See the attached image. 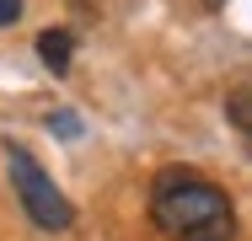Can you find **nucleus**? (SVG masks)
Listing matches in <instances>:
<instances>
[{
    "label": "nucleus",
    "mask_w": 252,
    "mask_h": 241,
    "mask_svg": "<svg viewBox=\"0 0 252 241\" xmlns=\"http://www.w3.org/2000/svg\"><path fill=\"white\" fill-rule=\"evenodd\" d=\"M5 166H11V188L22 198V209H27V220L38 225V231H70V220H75V209H70V198L49 182V172L22 150V145H5Z\"/></svg>",
    "instance_id": "f03ea898"
},
{
    "label": "nucleus",
    "mask_w": 252,
    "mask_h": 241,
    "mask_svg": "<svg viewBox=\"0 0 252 241\" xmlns=\"http://www.w3.org/2000/svg\"><path fill=\"white\" fill-rule=\"evenodd\" d=\"M16 16H22V0H0V27H11Z\"/></svg>",
    "instance_id": "423d86ee"
},
{
    "label": "nucleus",
    "mask_w": 252,
    "mask_h": 241,
    "mask_svg": "<svg viewBox=\"0 0 252 241\" xmlns=\"http://www.w3.org/2000/svg\"><path fill=\"white\" fill-rule=\"evenodd\" d=\"M204 5H209V11H225V0H204Z\"/></svg>",
    "instance_id": "0eeeda50"
},
{
    "label": "nucleus",
    "mask_w": 252,
    "mask_h": 241,
    "mask_svg": "<svg viewBox=\"0 0 252 241\" xmlns=\"http://www.w3.org/2000/svg\"><path fill=\"white\" fill-rule=\"evenodd\" d=\"M151 220L172 241H236L231 193L188 166H166L151 182Z\"/></svg>",
    "instance_id": "f257e3e1"
},
{
    "label": "nucleus",
    "mask_w": 252,
    "mask_h": 241,
    "mask_svg": "<svg viewBox=\"0 0 252 241\" xmlns=\"http://www.w3.org/2000/svg\"><path fill=\"white\" fill-rule=\"evenodd\" d=\"M247 155H252V134H247Z\"/></svg>",
    "instance_id": "6e6552de"
},
{
    "label": "nucleus",
    "mask_w": 252,
    "mask_h": 241,
    "mask_svg": "<svg viewBox=\"0 0 252 241\" xmlns=\"http://www.w3.org/2000/svg\"><path fill=\"white\" fill-rule=\"evenodd\" d=\"M70 48H75V38H70L64 27H49V32H38V59L49 64L54 75H64V70H70Z\"/></svg>",
    "instance_id": "7ed1b4c3"
},
{
    "label": "nucleus",
    "mask_w": 252,
    "mask_h": 241,
    "mask_svg": "<svg viewBox=\"0 0 252 241\" xmlns=\"http://www.w3.org/2000/svg\"><path fill=\"white\" fill-rule=\"evenodd\" d=\"M49 129L59 134V140H75V134H81V118H75V113H54Z\"/></svg>",
    "instance_id": "39448f33"
},
{
    "label": "nucleus",
    "mask_w": 252,
    "mask_h": 241,
    "mask_svg": "<svg viewBox=\"0 0 252 241\" xmlns=\"http://www.w3.org/2000/svg\"><path fill=\"white\" fill-rule=\"evenodd\" d=\"M225 118H231L242 134H252V86H236V91L225 96Z\"/></svg>",
    "instance_id": "20e7f679"
}]
</instances>
